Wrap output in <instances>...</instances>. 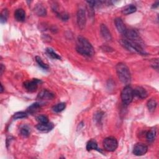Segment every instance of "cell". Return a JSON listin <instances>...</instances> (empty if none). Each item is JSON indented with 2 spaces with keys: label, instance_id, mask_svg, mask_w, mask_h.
Segmentation results:
<instances>
[{
  "label": "cell",
  "instance_id": "obj_1",
  "mask_svg": "<svg viewBox=\"0 0 159 159\" xmlns=\"http://www.w3.org/2000/svg\"><path fill=\"white\" fill-rule=\"evenodd\" d=\"M77 51L84 56L91 57L94 53V50L91 43L82 36H79L77 39Z\"/></svg>",
  "mask_w": 159,
  "mask_h": 159
},
{
  "label": "cell",
  "instance_id": "obj_2",
  "mask_svg": "<svg viewBox=\"0 0 159 159\" xmlns=\"http://www.w3.org/2000/svg\"><path fill=\"white\" fill-rule=\"evenodd\" d=\"M116 69L118 78L122 83L124 84L130 83L131 80V72L126 64L119 63L116 65Z\"/></svg>",
  "mask_w": 159,
  "mask_h": 159
},
{
  "label": "cell",
  "instance_id": "obj_3",
  "mask_svg": "<svg viewBox=\"0 0 159 159\" xmlns=\"http://www.w3.org/2000/svg\"><path fill=\"white\" fill-rule=\"evenodd\" d=\"M134 98L133 89L129 86L124 87L121 92V99L124 104H129L132 100Z\"/></svg>",
  "mask_w": 159,
  "mask_h": 159
},
{
  "label": "cell",
  "instance_id": "obj_4",
  "mask_svg": "<svg viewBox=\"0 0 159 159\" xmlns=\"http://www.w3.org/2000/svg\"><path fill=\"white\" fill-rule=\"evenodd\" d=\"M103 146L108 152H113L116 150L118 146V142L116 139L113 137L106 138L103 141Z\"/></svg>",
  "mask_w": 159,
  "mask_h": 159
},
{
  "label": "cell",
  "instance_id": "obj_5",
  "mask_svg": "<svg viewBox=\"0 0 159 159\" xmlns=\"http://www.w3.org/2000/svg\"><path fill=\"white\" fill-rule=\"evenodd\" d=\"M124 36L126 37L127 40H128V41L142 45L141 39L140 37H139L138 32L136 31V30L127 29L126 32L124 35Z\"/></svg>",
  "mask_w": 159,
  "mask_h": 159
},
{
  "label": "cell",
  "instance_id": "obj_6",
  "mask_svg": "<svg viewBox=\"0 0 159 159\" xmlns=\"http://www.w3.org/2000/svg\"><path fill=\"white\" fill-rule=\"evenodd\" d=\"M77 24L79 27L81 29H83L85 27L87 23V18H86V13L85 10L83 8H80L78 10L77 14Z\"/></svg>",
  "mask_w": 159,
  "mask_h": 159
},
{
  "label": "cell",
  "instance_id": "obj_7",
  "mask_svg": "<svg viewBox=\"0 0 159 159\" xmlns=\"http://www.w3.org/2000/svg\"><path fill=\"white\" fill-rule=\"evenodd\" d=\"M148 147L142 143H137L134 147L133 153L136 156H142L147 152Z\"/></svg>",
  "mask_w": 159,
  "mask_h": 159
},
{
  "label": "cell",
  "instance_id": "obj_8",
  "mask_svg": "<svg viewBox=\"0 0 159 159\" xmlns=\"http://www.w3.org/2000/svg\"><path fill=\"white\" fill-rule=\"evenodd\" d=\"M41 83V81L38 79H34L31 81H27L24 83V87L29 92L36 91L38 87V84Z\"/></svg>",
  "mask_w": 159,
  "mask_h": 159
},
{
  "label": "cell",
  "instance_id": "obj_9",
  "mask_svg": "<svg viewBox=\"0 0 159 159\" xmlns=\"http://www.w3.org/2000/svg\"><path fill=\"white\" fill-rule=\"evenodd\" d=\"M114 23H115V26L118 32L122 35L125 34L127 29L125 26V24L123 23L122 19L119 18L115 19V20H114Z\"/></svg>",
  "mask_w": 159,
  "mask_h": 159
},
{
  "label": "cell",
  "instance_id": "obj_10",
  "mask_svg": "<svg viewBox=\"0 0 159 159\" xmlns=\"http://www.w3.org/2000/svg\"><path fill=\"white\" fill-rule=\"evenodd\" d=\"M100 32L103 38L105 40V41H109L112 39L111 34L110 31H109V29L106 25L101 24V26L100 27Z\"/></svg>",
  "mask_w": 159,
  "mask_h": 159
},
{
  "label": "cell",
  "instance_id": "obj_11",
  "mask_svg": "<svg viewBox=\"0 0 159 159\" xmlns=\"http://www.w3.org/2000/svg\"><path fill=\"white\" fill-rule=\"evenodd\" d=\"M134 96H136L139 98L144 99L147 97L148 93L145 89L141 87H136L135 89H133Z\"/></svg>",
  "mask_w": 159,
  "mask_h": 159
},
{
  "label": "cell",
  "instance_id": "obj_12",
  "mask_svg": "<svg viewBox=\"0 0 159 159\" xmlns=\"http://www.w3.org/2000/svg\"><path fill=\"white\" fill-rule=\"evenodd\" d=\"M54 126L51 122H47L46 124H39L36 126L37 130L44 132H48L52 130Z\"/></svg>",
  "mask_w": 159,
  "mask_h": 159
},
{
  "label": "cell",
  "instance_id": "obj_13",
  "mask_svg": "<svg viewBox=\"0 0 159 159\" xmlns=\"http://www.w3.org/2000/svg\"><path fill=\"white\" fill-rule=\"evenodd\" d=\"M14 18L19 22H23L26 19V13L23 9H18L14 13Z\"/></svg>",
  "mask_w": 159,
  "mask_h": 159
},
{
  "label": "cell",
  "instance_id": "obj_14",
  "mask_svg": "<svg viewBox=\"0 0 159 159\" xmlns=\"http://www.w3.org/2000/svg\"><path fill=\"white\" fill-rule=\"evenodd\" d=\"M87 150L88 151H91L95 150L98 152H101V150L98 147V144L95 140H90L88 142L87 144Z\"/></svg>",
  "mask_w": 159,
  "mask_h": 159
},
{
  "label": "cell",
  "instance_id": "obj_15",
  "mask_svg": "<svg viewBox=\"0 0 159 159\" xmlns=\"http://www.w3.org/2000/svg\"><path fill=\"white\" fill-rule=\"evenodd\" d=\"M38 97L41 99H52L54 97V94L49 91L44 89L39 94Z\"/></svg>",
  "mask_w": 159,
  "mask_h": 159
},
{
  "label": "cell",
  "instance_id": "obj_16",
  "mask_svg": "<svg viewBox=\"0 0 159 159\" xmlns=\"http://www.w3.org/2000/svg\"><path fill=\"white\" fill-rule=\"evenodd\" d=\"M157 131L155 129H152L149 131L146 134V139L149 142H152L156 137Z\"/></svg>",
  "mask_w": 159,
  "mask_h": 159
},
{
  "label": "cell",
  "instance_id": "obj_17",
  "mask_svg": "<svg viewBox=\"0 0 159 159\" xmlns=\"http://www.w3.org/2000/svg\"><path fill=\"white\" fill-rule=\"evenodd\" d=\"M35 12L40 16H46L47 14L46 9L42 4H38L37 6L35 8Z\"/></svg>",
  "mask_w": 159,
  "mask_h": 159
},
{
  "label": "cell",
  "instance_id": "obj_18",
  "mask_svg": "<svg viewBox=\"0 0 159 159\" xmlns=\"http://www.w3.org/2000/svg\"><path fill=\"white\" fill-rule=\"evenodd\" d=\"M136 10H137L136 7L132 4H131L124 8V9L122 10V13L125 15L131 14L135 13L136 11Z\"/></svg>",
  "mask_w": 159,
  "mask_h": 159
},
{
  "label": "cell",
  "instance_id": "obj_19",
  "mask_svg": "<svg viewBox=\"0 0 159 159\" xmlns=\"http://www.w3.org/2000/svg\"><path fill=\"white\" fill-rule=\"evenodd\" d=\"M40 108H41V105H40V104L38 103H35L28 108L27 113L34 114L35 113H36L37 111H39V109Z\"/></svg>",
  "mask_w": 159,
  "mask_h": 159
},
{
  "label": "cell",
  "instance_id": "obj_20",
  "mask_svg": "<svg viewBox=\"0 0 159 159\" xmlns=\"http://www.w3.org/2000/svg\"><path fill=\"white\" fill-rule=\"evenodd\" d=\"M46 53L49 57H51V58H52L53 59H58V60H61V57H60L59 55H58L51 48L46 49Z\"/></svg>",
  "mask_w": 159,
  "mask_h": 159
},
{
  "label": "cell",
  "instance_id": "obj_21",
  "mask_svg": "<svg viewBox=\"0 0 159 159\" xmlns=\"http://www.w3.org/2000/svg\"><path fill=\"white\" fill-rule=\"evenodd\" d=\"M66 108V104L65 103H58L56 105H55L53 108L52 109L54 112L56 113H61L62 111H63Z\"/></svg>",
  "mask_w": 159,
  "mask_h": 159
},
{
  "label": "cell",
  "instance_id": "obj_22",
  "mask_svg": "<svg viewBox=\"0 0 159 159\" xmlns=\"http://www.w3.org/2000/svg\"><path fill=\"white\" fill-rule=\"evenodd\" d=\"M157 105V103L155 99H151L149 100L147 103V108L148 109V110L151 112H153L155 110L156 107Z\"/></svg>",
  "mask_w": 159,
  "mask_h": 159
},
{
  "label": "cell",
  "instance_id": "obj_23",
  "mask_svg": "<svg viewBox=\"0 0 159 159\" xmlns=\"http://www.w3.org/2000/svg\"><path fill=\"white\" fill-rule=\"evenodd\" d=\"M21 134L25 137H27L30 135V129L27 126H24L21 128V131H20Z\"/></svg>",
  "mask_w": 159,
  "mask_h": 159
},
{
  "label": "cell",
  "instance_id": "obj_24",
  "mask_svg": "<svg viewBox=\"0 0 159 159\" xmlns=\"http://www.w3.org/2000/svg\"><path fill=\"white\" fill-rule=\"evenodd\" d=\"M36 61L37 63V64L39 65V66L40 67H41L42 68L44 69V70H48L49 69V66L46 63H45L42 60V58L39 57H36Z\"/></svg>",
  "mask_w": 159,
  "mask_h": 159
},
{
  "label": "cell",
  "instance_id": "obj_25",
  "mask_svg": "<svg viewBox=\"0 0 159 159\" xmlns=\"http://www.w3.org/2000/svg\"><path fill=\"white\" fill-rule=\"evenodd\" d=\"M28 115V113H26V112H18L16 113V114H14V115L13 116L14 119H23L26 117Z\"/></svg>",
  "mask_w": 159,
  "mask_h": 159
},
{
  "label": "cell",
  "instance_id": "obj_26",
  "mask_svg": "<svg viewBox=\"0 0 159 159\" xmlns=\"http://www.w3.org/2000/svg\"><path fill=\"white\" fill-rule=\"evenodd\" d=\"M37 121L39 122V124H46L49 122L48 117L45 115H40L36 117Z\"/></svg>",
  "mask_w": 159,
  "mask_h": 159
},
{
  "label": "cell",
  "instance_id": "obj_27",
  "mask_svg": "<svg viewBox=\"0 0 159 159\" xmlns=\"http://www.w3.org/2000/svg\"><path fill=\"white\" fill-rule=\"evenodd\" d=\"M8 17V11L7 9H3L1 13V23H5L7 21Z\"/></svg>",
  "mask_w": 159,
  "mask_h": 159
},
{
  "label": "cell",
  "instance_id": "obj_28",
  "mask_svg": "<svg viewBox=\"0 0 159 159\" xmlns=\"http://www.w3.org/2000/svg\"><path fill=\"white\" fill-rule=\"evenodd\" d=\"M59 18H61L62 21H67V20L68 19V14H67L66 13H61L59 15Z\"/></svg>",
  "mask_w": 159,
  "mask_h": 159
},
{
  "label": "cell",
  "instance_id": "obj_29",
  "mask_svg": "<svg viewBox=\"0 0 159 159\" xmlns=\"http://www.w3.org/2000/svg\"><path fill=\"white\" fill-rule=\"evenodd\" d=\"M158 4H159L158 1L156 2V3H155V4H153L152 8H157V7L158 6Z\"/></svg>",
  "mask_w": 159,
  "mask_h": 159
},
{
  "label": "cell",
  "instance_id": "obj_30",
  "mask_svg": "<svg viewBox=\"0 0 159 159\" xmlns=\"http://www.w3.org/2000/svg\"><path fill=\"white\" fill-rule=\"evenodd\" d=\"M0 69H1V70H0V71H1V74H2L3 73V71H4V67H3V64H1V68H0Z\"/></svg>",
  "mask_w": 159,
  "mask_h": 159
},
{
  "label": "cell",
  "instance_id": "obj_31",
  "mask_svg": "<svg viewBox=\"0 0 159 159\" xmlns=\"http://www.w3.org/2000/svg\"><path fill=\"white\" fill-rule=\"evenodd\" d=\"M3 87L2 84H1V93H3Z\"/></svg>",
  "mask_w": 159,
  "mask_h": 159
}]
</instances>
